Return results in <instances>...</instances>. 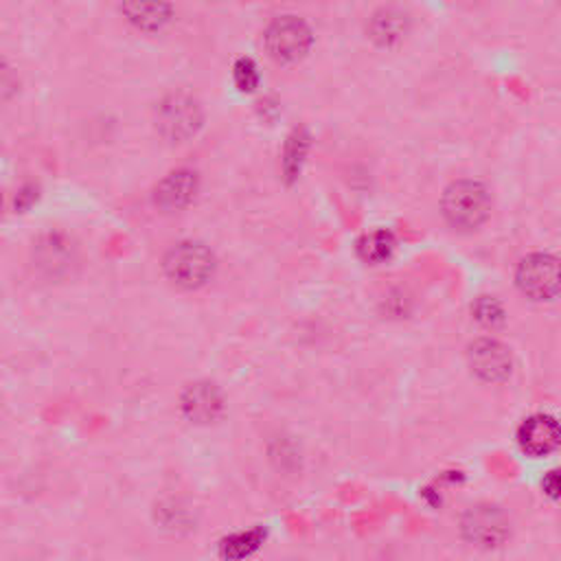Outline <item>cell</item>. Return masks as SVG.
<instances>
[{
	"label": "cell",
	"instance_id": "obj_1",
	"mask_svg": "<svg viewBox=\"0 0 561 561\" xmlns=\"http://www.w3.org/2000/svg\"><path fill=\"white\" fill-rule=\"evenodd\" d=\"M440 210L445 221L454 230H476L480 228L491 213V195L486 186L471 178L454 180L440 197Z\"/></svg>",
	"mask_w": 561,
	"mask_h": 561
},
{
	"label": "cell",
	"instance_id": "obj_2",
	"mask_svg": "<svg viewBox=\"0 0 561 561\" xmlns=\"http://www.w3.org/2000/svg\"><path fill=\"white\" fill-rule=\"evenodd\" d=\"M217 261L208 245L199 241L173 243L162 259V272L180 289H199L215 274Z\"/></svg>",
	"mask_w": 561,
	"mask_h": 561
},
{
	"label": "cell",
	"instance_id": "obj_3",
	"mask_svg": "<svg viewBox=\"0 0 561 561\" xmlns=\"http://www.w3.org/2000/svg\"><path fill=\"white\" fill-rule=\"evenodd\" d=\"M202 107L186 92L167 94L156 107V129L169 142H184L202 127Z\"/></svg>",
	"mask_w": 561,
	"mask_h": 561
},
{
	"label": "cell",
	"instance_id": "obj_4",
	"mask_svg": "<svg viewBox=\"0 0 561 561\" xmlns=\"http://www.w3.org/2000/svg\"><path fill=\"white\" fill-rule=\"evenodd\" d=\"M263 46L274 61L294 64L311 48V28L298 15H278L267 24Z\"/></svg>",
	"mask_w": 561,
	"mask_h": 561
},
{
	"label": "cell",
	"instance_id": "obj_5",
	"mask_svg": "<svg viewBox=\"0 0 561 561\" xmlns=\"http://www.w3.org/2000/svg\"><path fill=\"white\" fill-rule=\"evenodd\" d=\"M519 291L530 300H552L559 291V261L548 252H533L524 256L515 270Z\"/></svg>",
	"mask_w": 561,
	"mask_h": 561
},
{
	"label": "cell",
	"instance_id": "obj_6",
	"mask_svg": "<svg viewBox=\"0 0 561 561\" xmlns=\"http://www.w3.org/2000/svg\"><path fill=\"white\" fill-rule=\"evenodd\" d=\"M460 530L467 541L480 548H495L508 535L506 515L493 504H473L460 519Z\"/></svg>",
	"mask_w": 561,
	"mask_h": 561
},
{
	"label": "cell",
	"instance_id": "obj_7",
	"mask_svg": "<svg viewBox=\"0 0 561 561\" xmlns=\"http://www.w3.org/2000/svg\"><path fill=\"white\" fill-rule=\"evenodd\" d=\"M467 362L469 368L489 383H500L511 377L513 370V357L511 351L493 340V337H478L467 348Z\"/></svg>",
	"mask_w": 561,
	"mask_h": 561
},
{
	"label": "cell",
	"instance_id": "obj_8",
	"mask_svg": "<svg viewBox=\"0 0 561 561\" xmlns=\"http://www.w3.org/2000/svg\"><path fill=\"white\" fill-rule=\"evenodd\" d=\"M182 414L197 425H206L219 419L224 412V397L221 390L210 381H195L186 386L180 399Z\"/></svg>",
	"mask_w": 561,
	"mask_h": 561
},
{
	"label": "cell",
	"instance_id": "obj_9",
	"mask_svg": "<svg viewBox=\"0 0 561 561\" xmlns=\"http://www.w3.org/2000/svg\"><path fill=\"white\" fill-rule=\"evenodd\" d=\"M517 445L533 458L548 456L559 445V425L550 414H533L517 427Z\"/></svg>",
	"mask_w": 561,
	"mask_h": 561
},
{
	"label": "cell",
	"instance_id": "obj_10",
	"mask_svg": "<svg viewBox=\"0 0 561 561\" xmlns=\"http://www.w3.org/2000/svg\"><path fill=\"white\" fill-rule=\"evenodd\" d=\"M199 188L197 173L191 169H175L167 173L153 188V202L162 210H180L186 208Z\"/></svg>",
	"mask_w": 561,
	"mask_h": 561
},
{
	"label": "cell",
	"instance_id": "obj_11",
	"mask_svg": "<svg viewBox=\"0 0 561 561\" xmlns=\"http://www.w3.org/2000/svg\"><path fill=\"white\" fill-rule=\"evenodd\" d=\"M410 28V15L399 7H379L368 20V37L381 46L390 48L399 44Z\"/></svg>",
	"mask_w": 561,
	"mask_h": 561
},
{
	"label": "cell",
	"instance_id": "obj_12",
	"mask_svg": "<svg viewBox=\"0 0 561 561\" xmlns=\"http://www.w3.org/2000/svg\"><path fill=\"white\" fill-rule=\"evenodd\" d=\"M125 20L138 31H160L171 20V7L162 2H129L121 7Z\"/></svg>",
	"mask_w": 561,
	"mask_h": 561
},
{
	"label": "cell",
	"instance_id": "obj_13",
	"mask_svg": "<svg viewBox=\"0 0 561 561\" xmlns=\"http://www.w3.org/2000/svg\"><path fill=\"white\" fill-rule=\"evenodd\" d=\"M263 539H265V530H261V528H250V530L232 533V535L221 539L219 554L226 561H241V559L254 554L259 550V546L263 543Z\"/></svg>",
	"mask_w": 561,
	"mask_h": 561
},
{
	"label": "cell",
	"instance_id": "obj_14",
	"mask_svg": "<svg viewBox=\"0 0 561 561\" xmlns=\"http://www.w3.org/2000/svg\"><path fill=\"white\" fill-rule=\"evenodd\" d=\"M394 245H397V241L390 230H373V232H366L357 241V254L366 263H383L392 256Z\"/></svg>",
	"mask_w": 561,
	"mask_h": 561
},
{
	"label": "cell",
	"instance_id": "obj_15",
	"mask_svg": "<svg viewBox=\"0 0 561 561\" xmlns=\"http://www.w3.org/2000/svg\"><path fill=\"white\" fill-rule=\"evenodd\" d=\"M70 261H72V248H68V243L61 241V237H48V241L39 245V263L46 267H53V272L68 265Z\"/></svg>",
	"mask_w": 561,
	"mask_h": 561
},
{
	"label": "cell",
	"instance_id": "obj_16",
	"mask_svg": "<svg viewBox=\"0 0 561 561\" xmlns=\"http://www.w3.org/2000/svg\"><path fill=\"white\" fill-rule=\"evenodd\" d=\"M471 313L473 318L482 324V327H497L504 322V309L500 305L497 298L493 296H480L473 307H471Z\"/></svg>",
	"mask_w": 561,
	"mask_h": 561
},
{
	"label": "cell",
	"instance_id": "obj_17",
	"mask_svg": "<svg viewBox=\"0 0 561 561\" xmlns=\"http://www.w3.org/2000/svg\"><path fill=\"white\" fill-rule=\"evenodd\" d=\"M232 81L241 92H252L259 85L256 64L250 57H241L232 66Z\"/></svg>",
	"mask_w": 561,
	"mask_h": 561
},
{
	"label": "cell",
	"instance_id": "obj_18",
	"mask_svg": "<svg viewBox=\"0 0 561 561\" xmlns=\"http://www.w3.org/2000/svg\"><path fill=\"white\" fill-rule=\"evenodd\" d=\"M305 151H307V138L300 134H294L285 147V160H283V169L287 178H296V173H300V162Z\"/></svg>",
	"mask_w": 561,
	"mask_h": 561
},
{
	"label": "cell",
	"instance_id": "obj_19",
	"mask_svg": "<svg viewBox=\"0 0 561 561\" xmlns=\"http://www.w3.org/2000/svg\"><path fill=\"white\" fill-rule=\"evenodd\" d=\"M18 90V72L15 68L0 57V101L13 96Z\"/></svg>",
	"mask_w": 561,
	"mask_h": 561
},
{
	"label": "cell",
	"instance_id": "obj_20",
	"mask_svg": "<svg viewBox=\"0 0 561 561\" xmlns=\"http://www.w3.org/2000/svg\"><path fill=\"white\" fill-rule=\"evenodd\" d=\"M541 486H543V491H546L550 497H554V495H557V489H559V484H557V473L550 471V473L543 478Z\"/></svg>",
	"mask_w": 561,
	"mask_h": 561
},
{
	"label": "cell",
	"instance_id": "obj_21",
	"mask_svg": "<svg viewBox=\"0 0 561 561\" xmlns=\"http://www.w3.org/2000/svg\"><path fill=\"white\" fill-rule=\"evenodd\" d=\"M0 210H2V191H0Z\"/></svg>",
	"mask_w": 561,
	"mask_h": 561
}]
</instances>
